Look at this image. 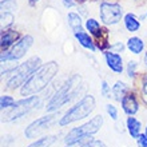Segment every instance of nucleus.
Masks as SVG:
<instances>
[{
    "label": "nucleus",
    "instance_id": "1",
    "mask_svg": "<svg viewBox=\"0 0 147 147\" xmlns=\"http://www.w3.org/2000/svg\"><path fill=\"white\" fill-rule=\"evenodd\" d=\"M59 71V66L56 62H48L43 64L38 71L34 72L30 79L20 87V95L24 98L32 96L34 94L40 92L47 86L51 83V80L56 76Z\"/></svg>",
    "mask_w": 147,
    "mask_h": 147
},
{
    "label": "nucleus",
    "instance_id": "2",
    "mask_svg": "<svg viewBox=\"0 0 147 147\" xmlns=\"http://www.w3.org/2000/svg\"><path fill=\"white\" fill-rule=\"evenodd\" d=\"M42 66H43L42 60H40L39 56H32V58H30L26 63L18 66L15 70L11 72L12 75L7 82V87L9 90H16V88H19V87H22V86L34 75V72L38 71Z\"/></svg>",
    "mask_w": 147,
    "mask_h": 147
},
{
    "label": "nucleus",
    "instance_id": "3",
    "mask_svg": "<svg viewBox=\"0 0 147 147\" xmlns=\"http://www.w3.org/2000/svg\"><path fill=\"white\" fill-rule=\"evenodd\" d=\"M82 78L79 75H72L60 88L54 94V96L50 99L48 105H47V111H56L60 107L66 105L67 102H70L76 92V88L80 86Z\"/></svg>",
    "mask_w": 147,
    "mask_h": 147
},
{
    "label": "nucleus",
    "instance_id": "4",
    "mask_svg": "<svg viewBox=\"0 0 147 147\" xmlns=\"http://www.w3.org/2000/svg\"><path fill=\"white\" fill-rule=\"evenodd\" d=\"M94 110H95V98L92 95L87 94L86 96H83L78 102L76 105H74L71 109H68V111H66V114L59 120V126L63 127V126L71 124L74 122L84 119Z\"/></svg>",
    "mask_w": 147,
    "mask_h": 147
},
{
    "label": "nucleus",
    "instance_id": "5",
    "mask_svg": "<svg viewBox=\"0 0 147 147\" xmlns=\"http://www.w3.org/2000/svg\"><path fill=\"white\" fill-rule=\"evenodd\" d=\"M102 124H103V116L102 115L94 116L92 119L88 120V122H86L84 124L72 128L66 135L64 142H66V144H71V143H76L79 140L87 139V138H90V136L94 135V134H96V132L100 130Z\"/></svg>",
    "mask_w": 147,
    "mask_h": 147
},
{
    "label": "nucleus",
    "instance_id": "6",
    "mask_svg": "<svg viewBox=\"0 0 147 147\" xmlns=\"http://www.w3.org/2000/svg\"><path fill=\"white\" fill-rule=\"evenodd\" d=\"M40 105V98L38 95H32V96H27L22 99V100H18L15 105L12 106L9 111L5 114V118H3L4 122H12V120H16L24 116L26 114L31 111V110L36 109L38 106Z\"/></svg>",
    "mask_w": 147,
    "mask_h": 147
},
{
    "label": "nucleus",
    "instance_id": "7",
    "mask_svg": "<svg viewBox=\"0 0 147 147\" xmlns=\"http://www.w3.org/2000/svg\"><path fill=\"white\" fill-rule=\"evenodd\" d=\"M34 44V38L31 35H26L16 43L15 46H12L11 51H1V63L8 62V60H19L28 52Z\"/></svg>",
    "mask_w": 147,
    "mask_h": 147
},
{
    "label": "nucleus",
    "instance_id": "8",
    "mask_svg": "<svg viewBox=\"0 0 147 147\" xmlns=\"http://www.w3.org/2000/svg\"><path fill=\"white\" fill-rule=\"evenodd\" d=\"M99 15L100 20L107 26H114L118 24L122 19L123 9L118 3H102L99 8Z\"/></svg>",
    "mask_w": 147,
    "mask_h": 147
},
{
    "label": "nucleus",
    "instance_id": "9",
    "mask_svg": "<svg viewBox=\"0 0 147 147\" xmlns=\"http://www.w3.org/2000/svg\"><path fill=\"white\" fill-rule=\"evenodd\" d=\"M55 116H56L55 114L54 115H44L42 118H38L36 120H34L24 130V136L27 139H34V138H38L39 135H42L43 132L46 131V130H48L51 124L54 123Z\"/></svg>",
    "mask_w": 147,
    "mask_h": 147
},
{
    "label": "nucleus",
    "instance_id": "10",
    "mask_svg": "<svg viewBox=\"0 0 147 147\" xmlns=\"http://www.w3.org/2000/svg\"><path fill=\"white\" fill-rule=\"evenodd\" d=\"M20 40V34L15 30H3L0 36V48L1 51H7L11 46H15Z\"/></svg>",
    "mask_w": 147,
    "mask_h": 147
},
{
    "label": "nucleus",
    "instance_id": "11",
    "mask_svg": "<svg viewBox=\"0 0 147 147\" xmlns=\"http://www.w3.org/2000/svg\"><path fill=\"white\" fill-rule=\"evenodd\" d=\"M106 63L111 71H114L115 74H122L123 72V58L116 52L112 51H106L105 52Z\"/></svg>",
    "mask_w": 147,
    "mask_h": 147
},
{
    "label": "nucleus",
    "instance_id": "12",
    "mask_svg": "<svg viewBox=\"0 0 147 147\" xmlns=\"http://www.w3.org/2000/svg\"><path fill=\"white\" fill-rule=\"evenodd\" d=\"M122 109L130 116H134L138 112L139 105H138V100H136L135 95L132 92H127L124 95V98L122 99Z\"/></svg>",
    "mask_w": 147,
    "mask_h": 147
},
{
    "label": "nucleus",
    "instance_id": "13",
    "mask_svg": "<svg viewBox=\"0 0 147 147\" xmlns=\"http://www.w3.org/2000/svg\"><path fill=\"white\" fill-rule=\"evenodd\" d=\"M126 124H127L128 134H130L132 138L138 139V138H139V135L142 134V132H140V131H142V124H140L139 120L136 119V118H134V116H128Z\"/></svg>",
    "mask_w": 147,
    "mask_h": 147
},
{
    "label": "nucleus",
    "instance_id": "14",
    "mask_svg": "<svg viewBox=\"0 0 147 147\" xmlns=\"http://www.w3.org/2000/svg\"><path fill=\"white\" fill-rule=\"evenodd\" d=\"M67 23L70 26L71 31L74 32V35L78 32L83 31V26H82V18L78 15L76 12H68L67 15Z\"/></svg>",
    "mask_w": 147,
    "mask_h": 147
},
{
    "label": "nucleus",
    "instance_id": "15",
    "mask_svg": "<svg viewBox=\"0 0 147 147\" xmlns=\"http://www.w3.org/2000/svg\"><path fill=\"white\" fill-rule=\"evenodd\" d=\"M127 48L134 55H139L144 50V42L138 36H132L127 40Z\"/></svg>",
    "mask_w": 147,
    "mask_h": 147
},
{
    "label": "nucleus",
    "instance_id": "16",
    "mask_svg": "<svg viewBox=\"0 0 147 147\" xmlns=\"http://www.w3.org/2000/svg\"><path fill=\"white\" fill-rule=\"evenodd\" d=\"M128 91H130V87H128L124 82H116L115 84H114V87L111 88L114 99H116V100H119V102H122V99H123L124 95H126Z\"/></svg>",
    "mask_w": 147,
    "mask_h": 147
},
{
    "label": "nucleus",
    "instance_id": "17",
    "mask_svg": "<svg viewBox=\"0 0 147 147\" xmlns=\"http://www.w3.org/2000/svg\"><path fill=\"white\" fill-rule=\"evenodd\" d=\"M124 27H126V30H127L128 32H136L140 28V23L139 20H138V18H136L134 13H126L124 15Z\"/></svg>",
    "mask_w": 147,
    "mask_h": 147
},
{
    "label": "nucleus",
    "instance_id": "18",
    "mask_svg": "<svg viewBox=\"0 0 147 147\" xmlns=\"http://www.w3.org/2000/svg\"><path fill=\"white\" fill-rule=\"evenodd\" d=\"M75 38H76V40L79 42V44H80L82 47H84V48H87V50L90 51H95V44H94V40L91 39V36L88 35V34H86V32H78V34H75Z\"/></svg>",
    "mask_w": 147,
    "mask_h": 147
},
{
    "label": "nucleus",
    "instance_id": "19",
    "mask_svg": "<svg viewBox=\"0 0 147 147\" xmlns=\"http://www.w3.org/2000/svg\"><path fill=\"white\" fill-rule=\"evenodd\" d=\"M56 142V136L55 135H47V136H43L40 139L32 142L30 146L27 147H51L52 144Z\"/></svg>",
    "mask_w": 147,
    "mask_h": 147
},
{
    "label": "nucleus",
    "instance_id": "20",
    "mask_svg": "<svg viewBox=\"0 0 147 147\" xmlns=\"http://www.w3.org/2000/svg\"><path fill=\"white\" fill-rule=\"evenodd\" d=\"M86 28H87V31H90V34L94 35L95 38H96L102 31V27H100V24H99V22L92 19V18H90V19L86 22Z\"/></svg>",
    "mask_w": 147,
    "mask_h": 147
},
{
    "label": "nucleus",
    "instance_id": "21",
    "mask_svg": "<svg viewBox=\"0 0 147 147\" xmlns=\"http://www.w3.org/2000/svg\"><path fill=\"white\" fill-rule=\"evenodd\" d=\"M15 103H16L15 99H13L11 95H1V99H0V106H1V110L11 109Z\"/></svg>",
    "mask_w": 147,
    "mask_h": 147
},
{
    "label": "nucleus",
    "instance_id": "22",
    "mask_svg": "<svg viewBox=\"0 0 147 147\" xmlns=\"http://www.w3.org/2000/svg\"><path fill=\"white\" fill-rule=\"evenodd\" d=\"M12 20H13V15L11 12H1V31L8 26H11Z\"/></svg>",
    "mask_w": 147,
    "mask_h": 147
},
{
    "label": "nucleus",
    "instance_id": "23",
    "mask_svg": "<svg viewBox=\"0 0 147 147\" xmlns=\"http://www.w3.org/2000/svg\"><path fill=\"white\" fill-rule=\"evenodd\" d=\"M16 9V3L15 0H3L1 1V12H13Z\"/></svg>",
    "mask_w": 147,
    "mask_h": 147
},
{
    "label": "nucleus",
    "instance_id": "24",
    "mask_svg": "<svg viewBox=\"0 0 147 147\" xmlns=\"http://www.w3.org/2000/svg\"><path fill=\"white\" fill-rule=\"evenodd\" d=\"M136 68H138V63L135 60H130L127 64V75L128 78H134L136 74Z\"/></svg>",
    "mask_w": 147,
    "mask_h": 147
},
{
    "label": "nucleus",
    "instance_id": "25",
    "mask_svg": "<svg viewBox=\"0 0 147 147\" xmlns=\"http://www.w3.org/2000/svg\"><path fill=\"white\" fill-rule=\"evenodd\" d=\"M106 111H107V114L110 115V118H111L112 120H116V119H118V110H116L115 106L107 105V106H106Z\"/></svg>",
    "mask_w": 147,
    "mask_h": 147
},
{
    "label": "nucleus",
    "instance_id": "26",
    "mask_svg": "<svg viewBox=\"0 0 147 147\" xmlns=\"http://www.w3.org/2000/svg\"><path fill=\"white\" fill-rule=\"evenodd\" d=\"M100 92H102V95L103 96H110V92H111V87L109 86V83L106 80H103L102 82V84H100Z\"/></svg>",
    "mask_w": 147,
    "mask_h": 147
},
{
    "label": "nucleus",
    "instance_id": "27",
    "mask_svg": "<svg viewBox=\"0 0 147 147\" xmlns=\"http://www.w3.org/2000/svg\"><path fill=\"white\" fill-rule=\"evenodd\" d=\"M84 147H106V144L100 140H96V139H90L88 143L86 144Z\"/></svg>",
    "mask_w": 147,
    "mask_h": 147
},
{
    "label": "nucleus",
    "instance_id": "28",
    "mask_svg": "<svg viewBox=\"0 0 147 147\" xmlns=\"http://www.w3.org/2000/svg\"><path fill=\"white\" fill-rule=\"evenodd\" d=\"M138 147H147V135L146 134H140L138 138Z\"/></svg>",
    "mask_w": 147,
    "mask_h": 147
},
{
    "label": "nucleus",
    "instance_id": "29",
    "mask_svg": "<svg viewBox=\"0 0 147 147\" xmlns=\"http://www.w3.org/2000/svg\"><path fill=\"white\" fill-rule=\"evenodd\" d=\"M142 99L147 105V78L143 80V84H142Z\"/></svg>",
    "mask_w": 147,
    "mask_h": 147
},
{
    "label": "nucleus",
    "instance_id": "30",
    "mask_svg": "<svg viewBox=\"0 0 147 147\" xmlns=\"http://www.w3.org/2000/svg\"><path fill=\"white\" fill-rule=\"evenodd\" d=\"M91 139V138H87V139H83V140H79V142H76V143H71V144H67L66 147H84L86 144L88 143V140Z\"/></svg>",
    "mask_w": 147,
    "mask_h": 147
},
{
    "label": "nucleus",
    "instance_id": "31",
    "mask_svg": "<svg viewBox=\"0 0 147 147\" xmlns=\"http://www.w3.org/2000/svg\"><path fill=\"white\" fill-rule=\"evenodd\" d=\"M124 48V46L122 44V43H118V44H115V46H111V48L110 50L112 51V52H122Z\"/></svg>",
    "mask_w": 147,
    "mask_h": 147
},
{
    "label": "nucleus",
    "instance_id": "32",
    "mask_svg": "<svg viewBox=\"0 0 147 147\" xmlns=\"http://www.w3.org/2000/svg\"><path fill=\"white\" fill-rule=\"evenodd\" d=\"M63 3L66 7H72L74 5V0H63Z\"/></svg>",
    "mask_w": 147,
    "mask_h": 147
},
{
    "label": "nucleus",
    "instance_id": "33",
    "mask_svg": "<svg viewBox=\"0 0 147 147\" xmlns=\"http://www.w3.org/2000/svg\"><path fill=\"white\" fill-rule=\"evenodd\" d=\"M28 1H30V4H31V5H34V4H36L39 1V0H28Z\"/></svg>",
    "mask_w": 147,
    "mask_h": 147
},
{
    "label": "nucleus",
    "instance_id": "34",
    "mask_svg": "<svg viewBox=\"0 0 147 147\" xmlns=\"http://www.w3.org/2000/svg\"><path fill=\"white\" fill-rule=\"evenodd\" d=\"M144 63H146V66H147V51H146V54H144Z\"/></svg>",
    "mask_w": 147,
    "mask_h": 147
},
{
    "label": "nucleus",
    "instance_id": "35",
    "mask_svg": "<svg viewBox=\"0 0 147 147\" xmlns=\"http://www.w3.org/2000/svg\"><path fill=\"white\" fill-rule=\"evenodd\" d=\"M146 135H147V126H146Z\"/></svg>",
    "mask_w": 147,
    "mask_h": 147
},
{
    "label": "nucleus",
    "instance_id": "36",
    "mask_svg": "<svg viewBox=\"0 0 147 147\" xmlns=\"http://www.w3.org/2000/svg\"><path fill=\"white\" fill-rule=\"evenodd\" d=\"M79 1H86V0H79Z\"/></svg>",
    "mask_w": 147,
    "mask_h": 147
}]
</instances>
